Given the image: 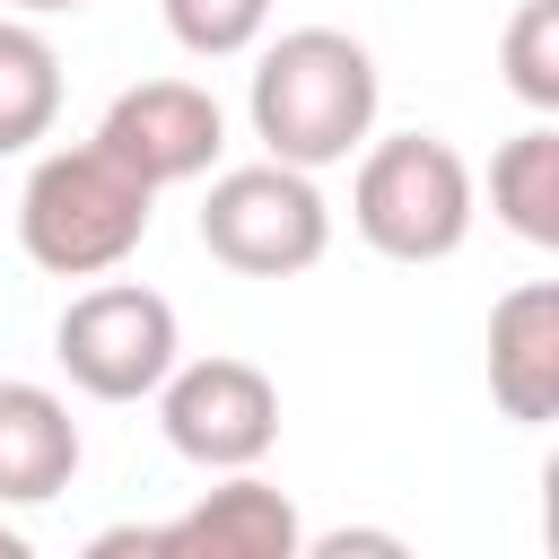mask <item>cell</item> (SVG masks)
Listing matches in <instances>:
<instances>
[{"label":"cell","instance_id":"cell-1","mask_svg":"<svg viewBox=\"0 0 559 559\" xmlns=\"http://www.w3.org/2000/svg\"><path fill=\"white\" fill-rule=\"evenodd\" d=\"M376 105H384L376 52L341 26H288L280 44H262L253 87H245V122L262 157L306 166V175L349 166L376 140Z\"/></svg>","mask_w":559,"mask_h":559},{"label":"cell","instance_id":"cell-2","mask_svg":"<svg viewBox=\"0 0 559 559\" xmlns=\"http://www.w3.org/2000/svg\"><path fill=\"white\" fill-rule=\"evenodd\" d=\"M148 210H157V192L114 148H96V140L44 148L26 166V192H17V245L52 280H105L140 253Z\"/></svg>","mask_w":559,"mask_h":559},{"label":"cell","instance_id":"cell-3","mask_svg":"<svg viewBox=\"0 0 559 559\" xmlns=\"http://www.w3.org/2000/svg\"><path fill=\"white\" fill-rule=\"evenodd\" d=\"M472 218H480V175L463 166L454 140H437V131H384V140L358 148L349 227L384 262H445V253H463Z\"/></svg>","mask_w":559,"mask_h":559},{"label":"cell","instance_id":"cell-4","mask_svg":"<svg viewBox=\"0 0 559 559\" xmlns=\"http://www.w3.org/2000/svg\"><path fill=\"white\" fill-rule=\"evenodd\" d=\"M201 253L227 262L236 280H297L332 253V201L314 192L306 166L280 157L227 166L201 192Z\"/></svg>","mask_w":559,"mask_h":559},{"label":"cell","instance_id":"cell-5","mask_svg":"<svg viewBox=\"0 0 559 559\" xmlns=\"http://www.w3.org/2000/svg\"><path fill=\"white\" fill-rule=\"evenodd\" d=\"M52 358L87 402H157V384L183 358V323L157 288L140 280H96L61 306L52 323Z\"/></svg>","mask_w":559,"mask_h":559},{"label":"cell","instance_id":"cell-6","mask_svg":"<svg viewBox=\"0 0 559 559\" xmlns=\"http://www.w3.org/2000/svg\"><path fill=\"white\" fill-rule=\"evenodd\" d=\"M157 428L183 463L201 472H253L280 445V384L253 358H175V376L157 384Z\"/></svg>","mask_w":559,"mask_h":559},{"label":"cell","instance_id":"cell-7","mask_svg":"<svg viewBox=\"0 0 559 559\" xmlns=\"http://www.w3.org/2000/svg\"><path fill=\"white\" fill-rule=\"evenodd\" d=\"M96 148H114L148 192L201 183L218 166V148H227V114H218V96L201 79H140V87H122L105 105Z\"/></svg>","mask_w":559,"mask_h":559},{"label":"cell","instance_id":"cell-8","mask_svg":"<svg viewBox=\"0 0 559 559\" xmlns=\"http://www.w3.org/2000/svg\"><path fill=\"white\" fill-rule=\"evenodd\" d=\"M306 524L288 507V489H271L262 472H218V489H201L175 524H157V559H297Z\"/></svg>","mask_w":559,"mask_h":559},{"label":"cell","instance_id":"cell-9","mask_svg":"<svg viewBox=\"0 0 559 559\" xmlns=\"http://www.w3.org/2000/svg\"><path fill=\"white\" fill-rule=\"evenodd\" d=\"M489 402L515 428L559 419V280H524L489 306Z\"/></svg>","mask_w":559,"mask_h":559},{"label":"cell","instance_id":"cell-10","mask_svg":"<svg viewBox=\"0 0 559 559\" xmlns=\"http://www.w3.org/2000/svg\"><path fill=\"white\" fill-rule=\"evenodd\" d=\"M79 480V419L52 384L0 376V507H44Z\"/></svg>","mask_w":559,"mask_h":559},{"label":"cell","instance_id":"cell-11","mask_svg":"<svg viewBox=\"0 0 559 559\" xmlns=\"http://www.w3.org/2000/svg\"><path fill=\"white\" fill-rule=\"evenodd\" d=\"M61 122V52L35 17H0V157H26Z\"/></svg>","mask_w":559,"mask_h":559},{"label":"cell","instance_id":"cell-12","mask_svg":"<svg viewBox=\"0 0 559 559\" xmlns=\"http://www.w3.org/2000/svg\"><path fill=\"white\" fill-rule=\"evenodd\" d=\"M489 210L507 236L559 253V122H533L489 157Z\"/></svg>","mask_w":559,"mask_h":559},{"label":"cell","instance_id":"cell-13","mask_svg":"<svg viewBox=\"0 0 559 559\" xmlns=\"http://www.w3.org/2000/svg\"><path fill=\"white\" fill-rule=\"evenodd\" d=\"M498 79H507L515 105H533V114L559 122V0H524V9L507 17V35H498Z\"/></svg>","mask_w":559,"mask_h":559},{"label":"cell","instance_id":"cell-14","mask_svg":"<svg viewBox=\"0 0 559 559\" xmlns=\"http://www.w3.org/2000/svg\"><path fill=\"white\" fill-rule=\"evenodd\" d=\"M157 9H166V35L192 61H236V52L262 44V26H271L280 0H157Z\"/></svg>","mask_w":559,"mask_h":559},{"label":"cell","instance_id":"cell-15","mask_svg":"<svg viewBox=\"0 0 559 559\" xmlns=\"http://www.w3.org/2000/svg\"><path fill=\"white\" fill-rule=\"evenodd\" d=\"M306 550H314V559H349V550H384V559H393L402 533H323V542H306Z\"/></svg>","mask_w":559,"mask_h":559},{"label":"cell","instance_id":"cell-16","mask_svg":"<svg viewBox=\"0 0 559 559\" xmlns=\"http://www.w3.org/2000/svg\"><path fill=\"white\" fill-rule=\"evenodd\" d=\"M542 542L559 550V445H550V463H542Z\"/></svg>","mask_w":559,"mask_h":559},{"label":"cell","instance_id":"cell-17","mask_svg":"<svg viewBox=\"0 0 559 559\" xmlns=\"http://www.w3.org/2000/svg\"><path fill=\"white\" fill-rule=\"evenodd\" d=\"M17 17H61V9H87V0H9Z\"/></svg>","mask_w":559,"mask_h":559},{"label":"cell","instance_id":"cell-18","mask_svg":"<svg viewBox=\"0 0 559 559\" xmlns=\"http://www.w3.org/2000/svg\"><path fill=\"white\" fill-rule=\"evenodd\" d=\"M0 559H26V533L17 524H0Z\"/></svg>","mask_w":559,"mask_h":559}]
</instances>
